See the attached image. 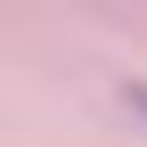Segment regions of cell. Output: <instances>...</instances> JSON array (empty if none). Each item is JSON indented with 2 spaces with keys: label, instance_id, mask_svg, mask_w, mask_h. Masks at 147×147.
Listing matches in <instances>:
<instances>
[{
  "label": "cell",
  "instance_id": "cell-1",
  "mask_svg": "<svg viewBox=\"0 0 147 147\" xmlns=\"http://www.w3.org/2000/svg\"><path fill=\"white\" fill-rule=\"evenodd\" d=\"M131 106H139V115H147V82H139V90H131Z\"/></svg>",
  "mask_w": 147,
  "mask_h": 147
}]
</instances>
